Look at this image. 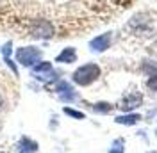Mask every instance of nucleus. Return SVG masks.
I'll list each match as a JSON object with an SVG mask.
<instances>
[{"instance_id": "39448f33", "label": "nucleus", "mask_w": 157, "mask_h": 153, "mask_svg": "<svg viewBox=\"0 0 157 153\" xmlns=\"http://www.w3.org/2000/svg\"><path fill=\"white\" fill-rule=\"evenodd\" d=\"M54 91L57 93L59 100H63V102H71L77 96L75 91H73V86L70 82H66V80H59L57 84H56V87H54Z\"/></svg>"}, {"instance_id": "f8f14e48", "label": "nucleus", "mask_w": 157, "mask_h": 153, "mask_svg": "<svg viewBox=\"0 0 157 153\" xmlns=\"http://www.w3.org/2000/svg\"><path fill=\"white\" fill-rule=\"evenodd\" d=\"M137 119H139V116H127V118H118L116 121L118 123H136Z\"/></svg>"}, {"instance_id": "f03ea898", "label": "nucleus", "mask_w": 157, "mask_h": 153, "mask_svg": "<svg viewBox=\"0 0 157 153\" xmlns=\"http://www.w3.org/2000/svg\"><path fill=\"white\" fill-rule=\"evenodd\" d=\"M98 76H100V68L95 62H88V64H82L80 68H77L71 75V80L77 84V86H91L93 82H97Z\"/></svg>"}, {"instance_id": "4468645a", "label": "nucleus", "mask_w": 157, "mask_h": 153, "mask_svg": "<svg viewBox=\"0 0 157 153\" xmlns=\"http://www.w3.org/2000/svg\"><path fill=\"white\" fill-rule=\"evenodd\" d=\"M148 87H150V89H157V76H154V78L148 82Z\"/></svg>"}, {"instance_id": "423d86ee", "label": "nucleus", "mask_w": 157, "mask_h": 153, "mask_svg": "<svg viewBox=\"0 0 157 153\" xmlns=\"http://www.w3.org/2000/svg\"><path fill=\"white\" fill-rule=\"evenodd\" d=\"M16 153H38V143L30 137H20L16 143Z\"/></svg>"}, {"instance_id": "1a4fd4ad", "label": "nucleus", "mask_w": 157, "mask_h": 153, "mask_svg": "<svg viewBox=\"0 0 157 153\" xmlns=\"http://www.w3.org/2000/svg\"><path fill=\"white\" fill-rule=\"evenodd\" d=\"M4 59V62H6V66L9 68L11 71H13V75L18 76V64H16V61H13L11 57H2Z\"/></svg>"}, {"instance_id": "20e7f679", "label": "nucleus", "mask_w": 157, "mask_h": 153, "mask_svg": "<svg viewBox=\"0 0 157 153\" xmlns=\"http://www.w3.org/2000/svg\"><path fill=\"white\" fill-rule=\"evenodd\" d=\"M30 73H32V76H34L36 80H39V82H50L52 76L56 75L54 66H52V62H48V61H39L36 66L30 68Z\"/></svg>"}, {"instance_id": "7ed1b4c3", "label": "nucleus", "mask_w": 157, "mask_h": 153, "mask_svg": "<svg viewBox=\"0 0 157 153\" xmlns=\"http://www.w3.org/2000/svg\"><path fill=\"white\" fill-rule=\"evenodd\" d=\"M54 32H56V29L48 20H34L30 23L29 36L34 39H48L54 36Z\"/></svg>"}, {"instance_id": "ddd939ff", "label": "nucleus", "mask_w": 157, "mask_h": 153, "mask_svg": "<svg viewBox=\"0 0 157 153\" xmlns=\"http://www.w3.org/2000/svg\"><path fill=\"white\" fill-rule=\"evenodd\" d=\"M111 109H113V107L109 105V103H97V105H95V110H97V112H109Z\"/></svg>"}, {"instance_id": "9b49d317", "label": "nucleus", "mask_w": 157, "mask_h": 153, "mask_svg": "<svg viewBox=\"0 0 157 153\" xmlns=\"http://www.w3.org/2000/svg\"><path fill=\"white\" fill-rule=\"evenodd\" d=\"M0 52H2V57H11V54H13V43L7 41L4 47L0 48Z\"/></svg>"}, {"instance_id": "9d476101", "label": "nucleus", "mask_w": 157, "mask_h": 153, "mask_svg": "<svg viewBox=\"0 0 157 153\" xmlns=\"http://www.w3.org/2000/svg\"><path fill=\"white\" fill-rule=\"evenodd\" d=\"M63 110H64V114L71 116V118H75V119H84V114L78 112V110H75V109H71V107H64Z\"/></svg>"}, {"instance_id": "0eeeda50", "label": "nucleus", "mask_w": 157, "mask_h": 153, "mask_svg": "<svg viewBox=\"0 0 157 153\" xmlns=\"http://www.w3.org/2000/svg\"><path fill=\"white\" fill-rule=\"evenodd\" d=\"M109 45H111V34H102L89 43L91 50H95V52H104L109 48Z\"/></svg>"}, {"instance_id": "2eb2a0df", "label": "nucleus", "mask_w": 157, "mask_h": 153, "mask_svg": "<svg viewBox=\"0 0 157 153\" xmlns=\"http://www.w3.org/2000/svg\"><path fill=\"white\" fill-rule=\"evenodd\" d=\"M109 153H121L120 150H113V151H109Z\"/></svg>"}, {"instance_id": "f257e3e1", "label": "nucleus", "mask_w": 157, "mask_h": 153, "mask_svg": "<svg viewBox=\"0 0 157 153\" xmlns=\"http://www.w3.org/2000/svg\"><path fill=\"white\" fill-rule=\"evenodd\" d=\"M14 61H16V64L30 69L32 66H36L39 61H43V50L38 47H20L16 48Z\"/></svg>"}, {"instance_id": "6e6552de", "label": "nucleus", "mask_w": 157, "mask_h": 153, "mask_svg": "<svg viewBox=\"0 0 157 153\" xmlns=\"http://www.w3.org/2000/svg\"><path fill=\"white\" fill-rule=\"evenodd\" d=\"M77 61V52L73 47H68V48H63V52L56 57V62H61V64H71Z\"/></svg>"}, {"instance_id": "dca6fc26", "label": "nucleus", "mask_w": 157, "mask_h": 153, "mask_svg": "<svg viewBox=\"0 0 157 153\" xmlns=\"http://www.w3.org/2000/svg\"><path fill=\"white\" fill-rule=\"evenodd\" d=\"M0 153H4V151H0Z\"/></svg>"}]
</instances>
